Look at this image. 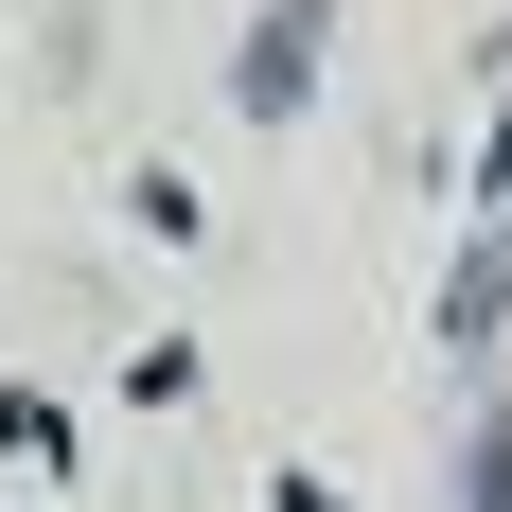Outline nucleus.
Wrapping results in <instances>:
<instances>
[{
	"label": "nucleus",
	"instance_id": "f03ea898",
	"mask_svg": "<svg viewBox=\"0 0 512 512\" xmlns=\"http://www.w3.org/2000/svg\"><path fill=\"white\" fill-rule=\"evenodd\" d=\"M495 301H512V230L460 265V283H442V336H495Z\"/></svg>",
	"mask_w": 512,
	"mask_h": 512
},
{
	"label": "nucleus",
	"instance_id": "f257e3e1",
	"mask_svg": "<svg viewBox=\"0 0 512 512\" xmlns=\"http://www.w3.org/2000/svg\"><path fill=\"white\" fill-rule=\"evenodd\" d=\"M301 71H318V0H283V18L248 36V106H265V124L301 106Z\"/></svg>",
	"mask_w": 512,
	"mask_h": 512
}]
</instances>
